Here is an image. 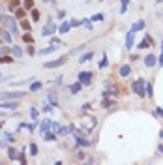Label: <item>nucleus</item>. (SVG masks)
Returning a JSON list of instances; mask_svg holds the SVG:
<instances>
[{"label":"nucleus","mask_w":163,"mask_h":165,"mask_svg":"<svg viewBox=\"0 0 163 165\" xmlns=\"http://www.w3.org/2000/svg\"><path fill=\"white\" fill-rule=\"evenodd\" d=\"M71 131V128H60V135H68Z\"/></svg>","instance_id":"nucleus-44"},{"label":"nucleus","mask_w":163,"mask_h":165,"mask_svg":"<svg viewBox=\"0 0 163 165\" xmlns=\"http://www.w3.org/2000/svg\"><path fill=\"white\" fill-rule=\"evenodd\" d=\"M49 4H56V0H51V2H49Z\"/></svg>","instance_id":"nucleus-55"},{"label":"nucleus","mask_w":163,"mask_h":165,"mask_svg":"<svg viewBox=\"0 0 163 165\" xmlns=\"http://www.w3.org/2000/svg\"><path fill=\"white\" fill-rule=\"evenodd\" d=\"M88 109H90V105H88V103H84V105L81 107V111H83V113H86V111H88Z\"/></svg>","instance_id":"nucleus-50"},{"label":"nucleus","mask_w":163,"mask_h":165,"mask_svg":"<svg viewBox=\"0 0 163 165\" xmlns=\"http://www.w3.org/2000/svg\"><path fill=\"white\" fill-rule=\"evenodd\" d=\"M144 94H146L148 98L154 96V92H152V83H144Z\"/></svg>","instance_id":"nucleus-27"},{"label":"nucleus","mask_w":163,"mask_h":165,"mask_svg":"<svg viewBox=\"0 0 163 165\" xmlns=\"http://www.w3.org/2000/svg\"><path fill=\"white\" fill-rule=\"evenodd\" d=\"M19 8V0H12L9 2V9H17Z\"/></svg>","instance_id":"nucleus-39"},{"label":"nucleus","mask_w":163,"mask_h":165,"mask_svg":"<svg viewBox=\"0 0 163 165\" xmlns=\"http://www.w3.org/2000/svg\"><path fill=\"white\" fill-rule=\"evenodd\" d=\"M51 126H53V120L43 118L41 122H39V131H41V133H45V131H49V129H51Z\"/></svg>","instance_id":"nucleus-9"},{"label":"nucleus","mask_w":163,"mask_h":165,"mask_svg":"<svg viewBox=\"0 0 163 165\" xmlns=\"http://www.w3.org/2000/svg\"><path fill=\"white\" fill-rule=\"evenodd\" d=\"M53 83H54V84H56V86H60V84L64 83V75H58V77H56V79H54Z\"/></svg>","instance_id":"nucleus-36"},{"label":"nucleus","mask_w":163,"mask_h":165,"mask_svg":"<svg viewBox=\"0 0 163 165\" xmlns=\"http://www.w3.org/2000/svg\"><path fill=\"white\" fill-rule=\"evenodd\" d=\"M23 15H25V9H17V17L21 19V17H23Z\"/></svg>","instance_id":"nucleus-51"},{"label":"nucleus","mask_w":163,"mask_h":165,"mask_svg":"<svg viewBox=\"0 0 163 165\" xmlns=\"http://www.w3.org/2000/svg\"><path fill=\"white\" fill-rule=\"evenodd\" d=\"M60 128H62V126H60V122H54V120H53V126H51V129H53V131H60Z\"/></svg>","instance_id":"nucleus-37"},{"label":"nucleus","mask_w":163,"mask_h":165,"mask_svg":"<svg viewBox=\"0 0 163 165\" xmlns=\"http://www.w3.org/2000/svg\"><path fill=\"white\" fill-rule=\"evenodd\" d=\"M156 115L163 118V109H161V107H156Z\"/></svg>","instance_id":"nucleus-49"},{"label":"nucleus","mask_w":163,"mask_h":165,"mask_svg":"<svg viewBox=\"0 0 163 165\" xmlns=\"http://www.w3.org/2000/svg\"><path fill=\"white\" fill-rule=\"evenodd\" d=\"M56 49H58V47H56V45H53V43H51V45H49V47H45V49H39L38 53L41 54V57H45V54H51V53H54V51H56Z\"/></svg>","instance_id":"nucleus-14"},{"label":"nucleus","mask_w":163,"mask_h":165,"mask_svg":"<svg viewBox=\"0 0 163 165\" xmlns=\"http://www.w3.org/2000/svg\"><path fill=\"white\" fill-rule=\"evenodd\" d=\"M4 137H6V141H8V143H12V141L15 139V137H13V133H12V131H6V133H4Z\"/></svg>","instance_id":"nucleus-35"},{"label":"nucleus","mask_w":163,"mask_h":165,"mask_svg":"<svg viewBox=\"0 0 163 165\" xmlns=\"http://www.w3.org/2000/svg\"><path fill=\"white\" fill-rule=\"evenodd\" d=\"M47 100L54 105V107H56V103H58V98H56V94H54V92H49L47 94Z\"/></svg>","instance_id":"nucleus-25"},{"label":"nucleus","mask_w":163,"mask_h":165,"mask_svg":"<svg viewBox=\"0 0 163 165\" xmlns=\"http://www.w3.org/2000/svg\"><path fill=\"white\" fill-rule=\"evenodd\" d=\"M54 32H58V26L53 23V19H47V25L41 28V36H43V38H47V36H53Z\"/></svg>","instance_id":"nucleus-2"},{"label":"nucleus","mask_w":163,"mask_h":165,"mask_svg":"<svg viewBox=\"0 0 163 165\" xmlns=\"http://www.w3.org/2000/svg\"><path fill=\"white\" fill-rule=\"evenodd\" d=\"M158 64H159V66H161V68H163V54H161V57L158 58Z\"/></svg>","instance_id":"nucleus-52"},{"label":"nucleus","mask_w":163,"mask_h":165,"mask_svg":"<svg viewBox=\"0 0 163 165\" xmlns=\"http://www.w3.org/2000/svg\"><path fill=\"white\" fill-rule=\"evenodd\" d=\"M81 23H83V26H84L86 30H90V32L94 30V25H92V21H88V19H83Z\"/></svg>","instance_id":"nucleus-26"},{"label":"nucleus","mask_w":163,"mask_h":165,"mask_svg":"<svg viewBox=\"0 0 163 165\" xmlns=\"http://www.w3.org/2000/svg\"><path fill=\"white\" fill-rule=\"evenodd\" d=\"M0 146H2V141H0Z\"/></svg>","instance_id":"nucleus-60"},{"label":"nucleus","mask_w":163,"mask_h":165,"mask_svg":"<svg viewBox=\"0 0 163 165\" xmlns=\"http://www.w3.org/2000/svg\"><path fill=\"white\" fill-rule=\"evenodd\" d=\"M43 139L45 141H56V131H45V133H43Z\"/></svg>","instance_id":"nucleus-23"},{"label":"nucleus","mask_w":163,"mask_h":165,"mask_svg":"<svg viewBox=\"0 0 163 165\" xmlns=\"http://www.w3.org/2000/svg\"><path fill=\"white\" fill-rule=\"evenodd\" d=\"M30 154H32V156H38V146L34 145V143L30 145Z\"/></svg>","instance_id":"nucleus-38"},{"label":"nucleus","mask_w":163,"mask_h":165,"mask_svg":"<svg viewBox=\"0 0 163 165\" xmlns=\"http://www.w3.org/2000/svg\"><path fill=\"white\" fill-rule=\"evenodd\" d=\"M30 116H32V120H38V111H36V109H30Z\"/></svg>","instance_id":"nucleus-42"},{"label":"nucleus","mask_w":163,"mask_h":165,"mask_svg":"<svg viewBox=\"0 0 163 165\" xmlns=\"http://www.w3.org/2000/svg\"><path fill=\"white\" fill-rule=\"evenodd\" d=\"M23 6H25V9H34V0H25Z\"/></svg>","instance_id":"nucleus-32"},{"label":"nucleus","mask_w":163,"mask_h":165,"mask_svg":"<svg viewBox=\"0 0 163 165\" xmlns=\"http://www.w3.org/2000/svg\"><path fill=\"white\" fill-rule=\"evenodd\" d=\"M56 17H58V21H62L64 17H66V12H64V9H58V13H56Z\"/></svg>","instance_id":"nucleus-43"},{"label":"nucleus","mask_w":163,"mask_h":165,"mask_svg":"<svg viewBox=\"0 0 163 165\" xmlns=\"http://www.w3.org/2000/svg\"><path fill=\"white\" fill-rule=\"evenodd\" d=\"M23 40H25L26 43H32V41H34V40H32V36H30V34H23Z\"/></svg>","instance_id":"nucleus-45"},{"label":"nucleus","mask_w":163,"mask_h":165,"mask_svg":"<svg viewBox=\"0 0 163 165\" xmlns=\"http://www.w3.org/2000/svg\"><path fill=\"white\" fill-rule=\"evenodd\" d=\"M120 4H122V9H120V12L124 13L126 9H127V4H129V0H120Z\"/></svg>","instance_id":"nucleus-40"},{"label":"nucleus","mask_w":163,"mask_h":165,"mask_svg":"<svg viewBox=\"0 0 163 165\" xmlns=\"http://www.w3.org/2000/svg\"><path fill=\"white\" fill-rule=\"evenodd\" d=\"M144 26H146V25H144V21L141 19V21H137V23L131 25V30H133V32H139V30H144Z\"/></svg>","instance_id":"nucleus-18"},{"label":"nucleus","mask_w":163,"mask_h":165,"mask_svg":"<svg viewBox=\"0 0 163 165\" xmlns=\"http://www.w3.org/2000/svg\"><path fill=\"white\" fill-rule=\"evenodd\" d=\"M79 81H81L83 84H90V83H92V73H90V71H81V73H79Z\"/></svg>","instance_id":"nucleus-8"},{"label":"nucleus","mask_w":163,"mask_h":165,"mask_svg":"<svg viewBox=\"0 0 163 165\" xmlns=\"http://www.w3.org/2000/svg\"><path fill=\"white\" fill-rule=\"evenodd\" d=\"M105 19V15L103 13H96V15H92V19L90 21H103Z\"/></svg>","instance_id":"nucleus-34"},{"label":"nucleus","mask_w":163,"mask_h":165,"mask_svg":"<svg viewBox=\"0 0 163 165\" xmlns=\"http://www.w3.org/2000/svg\"><path fill=\"white\" fill-rule=\"evenodd\" d=\"M2 126H4V124H2V122H0V129H2Z\"/></svg>","instance_id":"nucleus-58"},{"label":"nucleus","mask_w":163,"mask_h":165,"mask_svg":"<svg viewBox=\"0 0 163 165\" xmlns=\"http://www.w3.org/2000/svg\"><path fill=\"white\" fill-rule=\"evenodd\" d=\"M92 58H94V53H92V51H88V53L81 54V58H79V64H84V62H88V60H92Z\"/></svg>","instance_id":"nucleus-17"},{"label":"nucleus","mask_w":163,"mask_h":165,"mask_svg":"<svg viewBox=\"0 0 163 165\" xmlns=\"http://www.w3.org/2000/svg\"><path fill=\"white\" fill-rule=\"evenodd\" d=\"M53 107H54V105H53L49 100H45V101H43V105H41V111H43V113H51Z\"/></svg>","instance_id":"nucleus-22"},{"label":"nucleus","mask_w":163,"mask_h":165,"mask_svg":"<svg viewBox=\"0 0 163 165\" xmlns=\"http://www.w3.org/2000/svg\"><path fill=\"white\" fill-rule=\"evenodd\" d=\"M0 40L6 43H12V32L9 30H0Z\"/></svg>","instance_id":"nucleus-13"},{"label":"nucleus","mask_w":163,"mask_h":165,"mask_svg":"<svg viewBox=\"0 0 163 165\" xmlns=\"http://www.w3.org/2000/svg\"><path fill=\"white\" fill-rule=\"evenodd\" d=\"M21 26H23L25 30H28V32H30V28H32V25L28 23V21H26V19H23V21H21Z\"/></svg>","instance_id":"nucleus-33"},{"label":"nucleus","mask_w":163,"mask_h":165,"mask_svg":"<svg viewBox=\"0 0 163 165\" xmlns=\"http://www.w3.org/2000/svg\"><path fill=\"white\" fill-rule=\"evenodd\" d=\"M26 92L25 90H13V92H4L0 94V100H19V98H23Z\"/></svg>","instance_id":"nucleus-5"},{"label":"nucleus","mask_w":163,"mask_h":165,"mask_svg":"<svg viewBox=\"0 0 163 165\" xmlns=\"http://www.w3.org/2000/svg\"><path fill=\"white\" fill-rule=\"evenodd\" d=\"M4 13V6H0V15H2Z\"/></svg>","instance_id":"nucleus-54"},{"label":"nucleus","mask_w":163,"mask_h":165,"mask_svg":"<svg viewBox=\"0 0 163 165\" xmlns=\"http://www.w3.org/2000/svg\"><path fill=\"white\" fill-rule=\"evenodd\" d=\"M6 53H9V47H0V57L6 54Z\"/></svg>","instance_id":"nucleus-48"},{"label":"nucleus","mask_w":163,"mask_h":165,"mask_svg":"<svg viewBox=\"0 0 163 165\" xmlns=\"http://www.w3.org/2000/svg\"><path fill=\"white\" fill-rule=\"evenodd\" d=\"M2 81H4V79H2V73H0V83H2Z\"/></svg>","instance_id":"nucleus-56"},{"label":"nucleus","mask_w":163,"mask_h":165,"mask_svg":"<svg viewBox=\"0 0 163 165\" xmlns=\"http://www.w3.org/2000/svg\"><path fill=\"white\" fill-rule=\"evenodd\" d=\"M28 83H32V77H28L25 81H15V83H12V86H23V84H28Z\"/></svg>","instance_id":"nucleus-29"},{"label":"nucleus","mask_w":163,"mask_h":165,"mask_svg":"<svg viewBox=\"0 0 163 165\" xmlns=\"http://www.w3.org/2000/svg\"><path fill=\"white\" fill-rule=\"evenodd\" d=\"M70 28H71V25H70V23H62V25L58 26V32H60V34H68Z\"/></svg>","instance_id":"nucleus-24"},{"label":"nucleus","mask_w":163,"mask_h":165,"mask_svg":"<svg viewBox=\"0 0 163 165\" xmlns=\"http://www.w3.org/2000/svg\"><path fill=\"white\" fill-rule=\"evenodd\" d=\"M101 105H103L105 109H111V107L114 105V100H103V101H101Z\"/></svg>","instance_id":"nucleus-31"},{"label":"nucleus","mask_w":163,"mask_h":165,"mask_svg":"<svg viewBox=\"0 0 163 165\" xmlns=\"http://www.w3.org/2000/svg\"><path fill=\"white\" fill-rule=\"evenodd\" d=\"M129 73H131V66H129V64H124L122 68H120V77H127Z\"/></svg>","instance_id":"nucleus-20"},{"label":"nucleus","mask_w":163,"mask_h":165,"mask_svg":"<svg viewBox=\"0 0 163 165\" xmlns=\"http://www.w3.org/2000/svg\"><path fill=\"white\" fill-rule=\"evenodd\" d=\"M70 25H71V28H73V26H81L83 23H81V21H75V19H73V21H70Z\"/></svg>","instance_id":"nucleus-46"},{"label":"nucleus","mask_w":163,"mask_h":165,"mask_svg":"<svg viewBox=\"0 0 163 165\" xmlns=\"http://www.w3.org/2000/svg\"><path fill=\"white\" fill-rule=\"evenodd\" d=\"M144 83H146V81L143 79V77H141V79H137V81H135V83L131 84L133 92H135V94H137L139 98H144V96H146V94H144Z\"/></svg>","instance_id":"nucleus-3"},{"label":"nucleus","mask_w":163,"mask_h":165,"mask_svg":"<svg viewBox=\"0 0 163 165\" xmlns=\"http://www.w3.org/2000/svg\"><path fill=\"white\" fill-rule=\"evenodd\" d=\"M30 12H32V19H34V21L39 19V12H38V9H30Z\"/></svg>","instance_id":"nucleus-41"},{"label":"nucleus","mask_w":163,"mask_h":165,"mask_svg":"<svg viewBox=\"0 0 163 165\" xmlns=\"http://www.w3.org/2000/svg\"><path fill=\"white\" fill-rule=\"evenodd\" d=\"M51 43H53V45H60L62 41H60L58 38H54V36H53V38H51Z\"/></svg>","instance_id":"nucleus-47"},{"label":"nucleus","mask_w":163,"mask_h":165,"mask_svg":"<svg viewBox=\"0 0 163 165\" xmlns=\"http://www.w3.org/2000/svg\"><path fill=\"white\" fill-rule=\"evenodd\" d=\"M75 145H77V146H86V148H88V146L92 145V141H90V139H84L83 135H79V137H75Z\"/></svg>","instance_id":"nucleus-10"},{"label":"nucleus","mask_w":163,"mask_h":165,"mask_svg":"<svg viewBox=\"0 0 163 165\" xmlns=\"http://www.w3.org/2000/svg\"><path fill=\"white\" fill-rule=\"evenodd\" d=\"M161 51H163V40H161Z\"/></svg>","instance_id":"nucleus-57"},{"label":"nucleus","mask_w":163,"mask_h":165,"mask_svg":"<svg viewBox=\"0 0 163 165\" xmlns=\"http://www.w3.org/2000/svg\"><path fill=\"white\" fill-rule=\"evenodd\" d=\"M19 156H21V152H17L15 148H9V150H8V158H9V160L15 161V160H19Z\"/></svg>","instance_id":"nucleus-21"},{"label":"nucleus","mask_w":163,"mask_h":165,"mask_svg":"<svg viewBox=\"0 0 163 165\" xmlns=\"http://www.w3.org/2000/svg\"><path fill=\"white\" fill-rule=\"evenodd\" d=\"M12 62H13V57H6V54L0 57V64H12Z\"/></svg>","instance_id":"nucleus-30"},{"label":"nucleus","mask_w":163,"mask_h":165,"mask_svg":"<svg viewBox=\"0 0 163 165\" xmlns=\"http://www.w3.org/2000/svg\"><path fill=\"white\" fill-rule=\"evenodd\" d=\"M158 154H163V145H161V146H158Z\"/></svg>","instance_id":"nucleus-53"},{"label":"nucleus","mask_w":163,"mask_h":165,"mask_svg":"<svg viewBox=\"0 0 163 165\" xmlns=\"http://www.w3.org/2000/svg\"><path fill=\"white\" fill-rule=\"evenodd\" d=\"M83 86H84V84L79 81V83H75V84H71V86H70V92H71V94H79Z\"/></svg>","instance_id":"nucleus-19"},{"label":"nucleus","mask_w":163,"mask_h":165,"mask_svg":"<svg viewBox=\"0 0 163 165\" xmlns=\"http://www.w3.org/2000/svg\"><path fill=\"white\" fill-rule=\"evenodd\" d=\"M66 58H68V57H58V58H54V60H51V62H43V68H47V70L60 68V66L66 64Z\"/></svg>","instance_id":"nucleus-4"},{"label":"nucleus","mask_w":163,"mask_h":165,"mask_svg":"<svg viewBox=\"0 0 163 165\" xmlns=\"http://www.w3.org/2000/svg\"><path fill=\"white\" fill-rule=\"evenodd\" d=\"M41 86H43L41 81H32L30 86H28V90H30V92H38V90H41Z\"/></svg>","instance_id":"nucleus-15"},{"label":"nucleus","mask_w":163,"mask_h":165,"mask_svg":"<svg viewBox=\"0 0 163 165\" xmlns=\"http://www.w3.org/2000/svg\"><path fill=\"white\" fill-rule=\"evenodd\" d=\"M107 66H109V60H107V57H105V54H103V57H101V60L100 62H97V68H107Z\"/></svg>","instance_id":"nucleus-28"},{"label":"nucleus","mask_w":163,"mask_h":165,"mask_svg":"<svg viewBox=\"0 0 163 165\" xmlns=\"http://www.w3.org/2000/svg\"><path fill=\"white\" fill-rule=\"evenodd\" d=\"M150 45H152V38L146 34V36H144V40H143V41H141L139 45H137V49H148Z\"/></svg>","instance_id":"nucleus-12"},{"label":"nucleus","mask_w":163,"mask_h":165,"mask_svg":"<svg viewBox=\"0 0 163 165\" xmlns=\"http://www.w3.org/2000/svg\"><path fill=\"white\" fill-rule=\"evenodd\" d=\"M19 107L17 100H0V109H6V111H15Z\"/></svg>","instance_id":"nucleus-6"},{"label":"nucleus","mask_w":163,"mask_h":165,"mask_svg":"<svg viewBox=\"0 0 163 165\" xmlns=\"http://www.w3.org/2000/svg\"><path fill=\"white\" fill-rule=\"evenodd\" d=\"M135 34H137V32H133L131 28H129V32H127V36H126V49H127V51H131V49H133V41H135Z\"/></svg>","instance_id":"nucleus-7"},{"label":"nucleus","mask_w":163,"mask_h":165,"mask_svg":"<svg viewBox=\"0 0 163 165\" xmlns=\"http://www.w3.org/2000/svg\"><path fill=\"white\" fill-rule=\"evenodd\" d=\"M9 53H12V57H13V58H21V57H23V49H21L19 45L9 47Z\"/></svg>","instance_id":"nucleus-11"},{"label":"nucleus","mask_w":163,"mask_h":165,"mask_svg":"<svg viewBox=\"0 0 163 165\" xmlns=\"http://www.w3.org/2000/svg\"><path fill=\"white\" fill-rule=\"evenodd\" d=\"M43 2H51V0H43Z\"/></svg>","instance_id":"nucleus-59"},{"label":"nucleus","mask_w":163,"mask_h":165,"mask_svg":"<svg viewBox=\"0 0 163 165\" xmlns=\"http://www.w3.org/2000/svg\"><path fill=\"white\" fill-rule=\"evenodd\" d=\"M158 64V58L154 57V54H148V57L144 58V66H148V68H152V66Z\"/></svg>","instance_id":"nucleus-16"},{"label":"nucleus","mask_w":163,"mask_h":165,"mask_svg":"<svg viewBox=\"0 0 163 165\" xmlns=\"http://www.w3.org/2000/svg\"><path fill=\"white\" fill-rule=\"evenodd\" d=\"M0 23H2L4 26H8V30L12 32V34H17L19 32V25H17V21L13 17H9V15H0Z\"/></svg>","instance_id":"nucleus-1"}]
</instances>
